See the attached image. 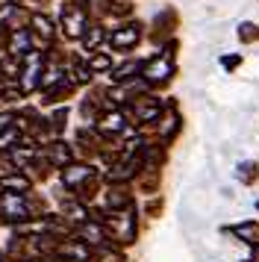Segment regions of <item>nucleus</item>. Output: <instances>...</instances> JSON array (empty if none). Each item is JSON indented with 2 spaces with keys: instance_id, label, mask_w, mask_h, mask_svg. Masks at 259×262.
Masks as SVG:
<instances>
[]
</instances>
